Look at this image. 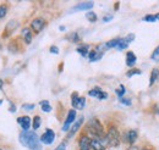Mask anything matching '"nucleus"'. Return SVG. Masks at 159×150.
<instances>
[{"label": "nucleus", "mask_w": 159, "mask_h": 150, "mask_svg": "<svg viewBox=\"0 0 159 150\" xmlns=\"http://www.w3.org/2000/svg\"><path fill=\"white\" fill-rule=\"evenodd\" d=\"M20 142L22 145L27 147L30 150H42L39 138L34 132L23 131L20 134Z\"/></svg>", "instance_id": "obj_1"}, {"label": "nucleus", "mask_w": 159, "mask_h": 150, "mask_svg": "<svg viewBox=\"0 0 159 150\" xmlns=\"http://www.w3.org/2000/svg\"><path fill=\"white\" fill-rule=\"evenodd\" d=\"M86 128H87V131L91 135H93V138H104L105 137L103 125L100 123L98 118H91L88 121Z\"/></svg>", "instance_id": "obj_2"}, {"label": "nucleus", "mask_w": 159, "mask_h": 150, "mask_svg": "<svg viewBox=\"0 0 159 150\" xmlns=\"http://www.w3.org/2000/svg\"><path fill=\"white\" fill-rule=\"evenodd\" d=\"M105 137H107V142L109 147H118L120 144L121 135L115 126H109L108 131L105 133Z\"/></svg>", "instance_id": "obj_3"}, {"label": "nucleus", "mask_w": 159, "mask_h": 150, "mask_svg": "<svg viewBox=\"0 0 159 150\" xmlns=\"http://www.w3.org/2000/svg\"><path fill=\"white\" fill-rule=\"evenodd\" d=\"M107 145H108L107 137H104V138H92L91 139V149L105 150Z\"/></svg>", "instance_id": "obj_4"}, {"label": "nucleus", "mask_w": 159, "mask_h": 150, "mask_svg": "<svg viewBox=\"0 0 159 150\" xmlns=\"http://www.w3.org/2000/svg\"><path fill=\"white\" fill-rule=\"evenodd\" d=\"M45 24H47V21L45 20L42 19V17H37V19H34L31 22V29L34 33H39V32H42L44 29Z\"/></svg>", "instance_id": "obj_5"}, {"label": "nucleus", "mask_w": 159, "mask_h": 150, "mask_svg": "<svg viewBox=\"0 0 159 150\" xmlns=\"http://www.w3.org/2000/svg\"><path fill=\"white\" fill-rule=\"evenodd\" d=\"M17 27H19V21H16V20H11L10 22H7V24H6V27H5V29H4L2 34H1V37L2 38L10 37V36L15 32V29H16Z\"/></svg>", "instance_id": "obj_6"}, {"label": "nucleus", "mask_w": 159, "mask_h": 150, "mask_svg": "<svg viewBox=\"0 0 159 150\" xmlns=\"http://www.w3.org/2000/svg\"><path fill=\"white\" fill-rule=\"evenodd\" d=\"M137 138H139V134H137V131H135V130H130L122 134V140L129 143L130 145H134L135 142L137 140Z\"/></svg>", "instance_id": "obj_7"}, {"label": "nucleus", "mask_w": 159, "mask_h": 150, "mask_svg": "<svg viewBox=\"0 0 159 150\" xmlns=\"http://www.w3.org/2000/svg\"><path fill=\"white\" fill-rule=\"evenodd\" d=\"M76 120V110H74V109H71L69 113H67V117H66V120H65V122H64V126H62V131L66 132L70 130V127H71V125H72V122Z\"/></svg>", "instance_id": "obj_8"}, {"label": "nucleus", "mask_w": 159, "mask_h": 150, "mask_svg": "<svg viewBox=\"0 0 159 150\" xmlns=\"http://www.w3.org/2000/svg\"><path fill=\"white\" fill-rule=\"evenodd\" d=\"M54 139H55V133L52 130H47L40 137V142L44 144H52L54 142Z\"/></svg>", "instance_id": "obj_9"}, {"label": "nucleus", "mask_w": 159, "mask_h": 150, "mask_svg": "<svg viewBox=\"0 0 159 150\" xmlns=\"http://www.w3.org/2000/svg\"><path fill=\"white\" fill-rule=\"evenodd\" d=\"M88 94H89L91 96H93V98L99 99V100H104V99H107V98H108V94L105 93V92H103L99 87H96V88L91 89V90L88 92Z\"/></svg>", "instance_id": "obj_10"}, {"label": "nucleus", "mask_w": 159, "mask_h": 150, "mask_svg": "<svg viewBox=\"0 0 159 150\" xmlns=\"http://www.w3.org/2000/svg\"><path fill=\"white\" fill-rule=\"evenodd\" d=\"M80 150H91V138L87 135H81L79 139Z\"/></svg>", "instance_id": "obj_11"}, {"label": "nucleus", "mask_w": 159, "mask_h": 150, "mask_svg": "<svg viewBox=\"0 0 159 150\" xmlns=\"http://www.w3.org/2000/svg\"><path fill=\"white\" fill-rule=\"evenodd\" d=\"M17 122L20 123V126L22 127L23 131H28L30 127L32 126V125H31L32 121H31L30 116H22V117H19V118H17Z\"/></svg>", "instance_id": "obj_12"}, {"label": "nucleus", "mask_w": 159, "mask_h": 150, "mask_svg": "<svg viewBox=\"0 0 159 150\" xmlns=\"http://www.w3.org/2000/svg\"><path fill=\"white\" fill-rule=\"evenodd\" d=\"M93 5H94V2H93V1H83V2L77 4V5L72 9V11H83V10H89V9H92V7H93Z\"/></svg>", "instance_id": "obj_13"}, {"label": "nucleus", "mask_w": 159, "mask_h": 150, "mask_svg": "<svg viewBox=\"0 0 159 150\" xmlns=\"http://www.w3.org/2000/svg\"><path fill=\"white\" fill-rule=\"evenodd\" d=\"M102 56H103V51L100 50L99 48L93 49V50H91V51L88 53V59H89V61H92V62L98 61Z\"/></svg>", "instance_id": "obj_14"}, {"label": "nucleus", "mask_w": 159, "mask_h": 150, "mask_svg": "<svg viewBox=\"0 0 159 150\" xmlns=\"http://www.w3.org/2000/svg\"><path fill=\"white\" fill-rule=\"evenodd\" d=\"M83 121H84V118H83V117H80L79 120L72 125V127L69 130V135H67V138H71L76 132L79 131L80 127H81V126H82V123H83Z\"/></svg>", "instance_id": "obj_15"}, {"label": "nucleus", "mask_w": 159, "mask_h": 150, "mask_svg": "<svg viewBox=\"0 0 159 150\" xmlns=\"http://www.w3.org/2000/svg\"><path fill=\"white\" fill-rule=\"evenodd\" d=\"M21 34H22V37H23V40L26 42V44H31L32 38H33V36H32V29H31V28H28V27L22 28Z\"/></svg>", "instance_id": "obj_16"}, {"label": "nucleus", "mask_w": 159, "mask_h": 150, "mask_svg": "<svg viewBox=\"0 0 159 150\" xmlns=\"http://www.w3.org/2000/svg\"><path fill=\"white\" fill-rule=\"evenodd\" d=\"M136 55H135V53H132V51H127V54H126V65L129 66V67H132L135 64H136Z\"/></svg>", "instance_id": "obj_17"}, {"label": "nucleus", "mask_w": 159, "mask_h": 150, "mask_svg": "<svg viewBox=\"0 0 159 150\" xmlns=\"http://www.w3.org/2000/svg\"><path fill=\"white\" fill-rule=\"evenodd\" d=\"M159 78V70L158 68H153L151 72V78H149V87H152Z\"/></svg>", "instance_id": "obj_18"}, {"label": "nucleus", "mask_w": 159, "mask_h": 150, "mask_svg": "<svg viewBox=\"0 0 159 150\" xmlns=\"http://www.w3.org/2000/svg\"><path fill=\"white\" fill-rule=\"evenodd\" d=\"M39 104H40V109L44 113H50L52 111V106H50V103L48 100H42Z\"/></svg>", "instance_id": "obj_19"}, {"label": "nucleus", "mask_w": 159, "mask_h": 150, "mask_svg": "<svg viewBox=\"0 0 159 150\" xmlns=\"http://www.w3.org/2000/svg\"><path fill=\"white\" fill-rule=\"evenodd\" d=\"M142 21H144V22H157L159 21V14H156V15H147V16H144Z\"/></svg>", "instance_id": "obj_20"}, {"label": "nucleus", "mask_w": 159, "mask_h": 150, "mask_svg": "<svg viewBox=\"0 0 159 150\" xmlns=\"http://www.w3.org/2000/svg\"><path fill=\"white\" fill-rule=\"evenodd\" d=\"M7 10H9V4L7 2H2L1 5H0V19H2L6 14H7Z\"/></svg>", "instance_id": "obj_21"}, {"label": "nucleus", "mask_w": 159, "mask_h": 150, "mask_svg": "<svg viewBox=\"0 0 159 150\" xmlns=\"http://www.w3.org/2000/svg\"><path fill=\"white\" fill-rule=\"evenodd\" d=\"M77 53H80L81 55L83 57L88 56V45H82V46H80V48H77Z\"/></svg>", "instance_id": "obj_22"}, {"label": "nucleus", "mask_w": 159, "mask_h": 150, "mask_svg": "<svg viewBox=\"0 0 159 150\" xmlns=\"http://www.w3.org/2000/svg\"><path fill=\"white\" fill-rule=\"evenodd\" d=\"M80 100V96L77 92H74V93L71 94V104H72V106L76 109V105H77V103H79Z\"/></svg>", "instance_id": "obj_23"}, {"label": "nucleus", "mask_w": 159, "mask_h": 150, "mask_svg": "<svg viewBox=\"0 0 159 150\" xmlns=\"http://www.w3.org/2000/svg\"><path fill=\"white\" fill-rule=\"evenodd\" d=\"M86 19L88 20L89 22H96V21H97V15H96V12L89 11V12L86 14Z\"/></svg>", "instance_id": "obj_24"}, {"label": "nucleus", "mask_w": 159, "mask_h": 150, "mask_svg": "<svg viewBox=\"0 0 159 150\" xmlns=\"http://www.w3.org/2000/svg\"><path fill=\"white\" fill-rule=\"evenodd\" d=\"M32 127H33V130H38V128L40 127V117L38 116V115H37V116H34Z\"/></svg>", "instance_id": "obj_25"}, {"label": "nucleus", "mask_w": 159, "mask_h": 150, "mask_svg": "<svg viewBox=\"0 0 159 150\" xmlns=\"http://www.w3.org/2000/svg\"><path fill=\"white\" fill-rule=\"evenodd\" d=\"M84 104H86V98L84 96H80V100L79 103H77V105H76V109H83L84 108Z\"/></svg>", "instance_id": "obj_26"}, {"label": "nucleus", "mask_w": 159, "mask_h": 150, "mask_svg": "<svg viewBox=\"0 0 159 150\" xmlns=\"http://www.w3.org/2000/svg\"><path fill=\"white\" fill-rule=\"evenodd\" d=\"M151 59L153 60V61H157V62H159V46L152 53V55H151Z\"/></svg>", "instance_id": "obj_27"}, {"label": "nucleus", "mask_w": 159, "mask_h": 150, "mask_svg": "<svg viewBox=\"0 0 159 150\" xmlns=\"http://www.w3.org/2000/svg\"><path fill=\"white\" fill-rule=\"evenodd\" d=\"M134 75H141V70H137V68H131V70L126 73L127 77H132Z\"/></svg>", "instance_id": "obj_28"}, {"label": "nucleus", "mask_w": 159, "mask_h": 150, "mask_svg": "<svg viewBox=\"0 0 159 150\" xmlns=\"http://www.w3.org/2000/svg\"><path fill=\"white\" fill-rule=\"evenodd\" d=\"M69 39H70L71 42H74V43H76V42H80V37H79V34H77L76 32L71 33V34L69 36Z\"/></svg>", "instance_id": "obj_29"}, {"label": "nucleus", "mask_w": 159, "mask_h": 150, "mask_svg": "<svg viewBox=\"0 0 159 150\" xmlns=\"http://www.w3.org/2000/svg\"><path fill=\"white\" fill-rule=\"evenodd\" d=\"M115 93L118 94V96L119 98H122L124 96V94H125V87L124 86H120V88L119 89H116V92Z\"/></svg>", "instance_id": "obj_30"}, {"label": "nucleus", "mask_w": 159, "mask_h": 150, "mask_svg": "<svg viewBox=\"0 0 159 150\" xmlns=\"http://www.w3.org/2000/svg\"><path fill=\"white\" fill-rule=\"evenodd\" d=\"M119 100H120V103H122V104H125V105H129V106L131 105V100H130V99H126V98L122 96V98H119Z\"/></svg>", "instance_id": "obj_31"}, {"label": "nucleus", "mask_w": 159, "mask_h": 150, "mask_svg": "<svg viewBox=\"0 0 159 150\" xmlns=\"http://www.w3.org/2000/svg\"><path fill=\"white\" fill-rule=\"evenodd\" d=\"M22 108H23L25 110H33V109H34V104H25Z\"/></svg>", "instance_id": "obj_32"}, {"label": "nucleus", "mask_w": 159, "mask_h": 150, "mask_svg": "<svg viewBox=\"0 0 159 150\" xmlns=\"http://www.w3.org/2000/svg\"><path fill=\"white\" fill-rule=\"evenodd\" d=\"M55 150H66V142L60 143L59 145L57 147V149H55Z\"/></svg>", "instance_id": "obj_33"}, {"label": "nucleus", "mask_w": 159, "mask_h": 150, "mask_svg": "<svg viewBox=\"0 0 159 150\" xmlns=\"http://www.w3.org/2000/svg\"><path fill=\"white\" fill-rule=\"evenodd\" d=\"M50 53H52V54H59V49H58L57 46H52V48H50Z\"/></svg>", "instance_id": "obj_34"}, {"label": "nucleus", "mask_w": 159, "mask_h": 150, "mask_svg": "<svg viewBox=\"0 0 159 150\" xmlns=\"http://www.w3.org/2000/svg\"><path fill=\"white\" fill-rule=\"evenodd\" d=\"M111 20H113V16H111V15H107V16H104L103 21H104V22H109V21H111Z\"/></svg>", "instance_id": "obj_35"}, {"label": "nucleus", "mask_w": 159, "mask_h": 150, "mask_svg": "<svg viewBox=\"0 0 159 150\" xmlns=\"http://www.w3.org/2000/svg\"><path fill=\"white\" fill-rule=\"evenodd\" d=\"M129 150H141V149H139V147H136V145H130Z\"/></svg>", "instance_id": "obj_36"}, {"label": "nucleus", "mask_w": 159, "mask_h": 150, "mask_svg": "<svg viewBox=\"0 0 159 150\" xmlns=\"http://www.w3.org/2000/svg\"><path fill=\"white\" fill-rule=\"evenodd\" d=\"M141 150H152V149H148V148H144V149H141Z\"/></svg>", "instance_id": "obj_37"}, {"label": "nucleus", "mask_w": 159, "mask_h": 150, "mask_svg": "<svg viewBox=\"0 0 159 150\" xmlns=\"http://www.w3.org/2000/svg\"><path fill=\"white\" fill-rule=\"evenodd\" d=\"M0 49H1V43H0Z\"/></svg>", "instance_id": "obj_38"}, {"label": "nucleus", "mask_w": 159, "mask_h": 150, "mask_svg": "<svg viewBox=\"0 0 159 150\" xmlns=\"http://www.w3.org/2000/svg\"><path fill=\"white\" fill-rule=\"evenodd\" d=\"M0 104H1V100H0Z\"/></svg>", "instance_id": "obj_39"}, {"label": "nucleus", "mask_w": 159, "mask_h": 150, "mask_svg": "<svg viewBox=\"0 0 159 150\" xmlns=\"http://www.w3.org/2000/svg\"><path fill=\"white\" fill-rule=\"evenodd\" d=\"M0 150H1V149H0Z\"/></svg>", "instance_id": "obj_40"}]
</instances>
